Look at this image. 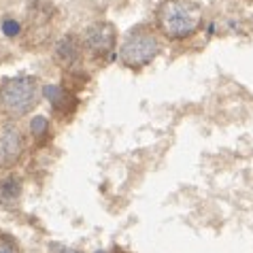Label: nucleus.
<instances>
[{"label":"nucleus","mask_w":253,"mask_h":253,"mask_svg":"<svg viewBox=\"0 0 253 253\" xmlns=\"http://www.w3.org/2000/svg\"><path fill=\"white\" fill-rule=\"evenodd\" d=\"M158 26L168 39H185L202 26V6L194 0H164L158 6Z\"/></svg>","instance_id":"nucleus-1"},{"label":"nucleus","mask_w":253,"mask_h":253,"mask_svg":"<svg viewBox=\"0 0 253 253\" xmlns=\"http://www.w3.org/2000/svg\"><path fill=\"white\" fill-rule=\"evenodd\" d=\"M37 104V81L32 77H15L0 85V113L17 119L32 111Z\"/></svg>","instance_id":"nucleus-2"},{"label":"nucleus","mask_w":253,"mask_h":253,"mask_svg":"<svg viewBox=\"0 0 253 253\" xmlns=\"http://www.w3.org/2000/svg\"><path fill=\"white\" fill-rule=\"evenodd\" d=\"M158 51H160V43L156 34L145 30V28H136L124 41L122 49H119V60L130 68H140L153 62Z\"/></svg>","instance_id":"nucleus-3"},{"label":"nucleus","mask_w":253,"mask_h":253,"mask_svg":"<svg viewBox=\"0 0 253 253\" xmlns=\"http://www.w3.org/2000/svg\"><path fill=\"white\" fill-rule=\"evenodd\" d=\"M83 45L94 55H109L115 49V28L109 22H96L83 34Z\"/></svg>","instance_id":"nucleus-4"},{"label":"nucleus","mask_w":253,"mask_h":253,"mask_svg":"<svg viewBox=\"0 0 253 253\" xmlns=\"http://www.w3.org/2000/svg\"><path fill=\"white\" fill-rule=\"evenodd\" d=\"M24 153V136L15 126H4L0 132V166L11 168L15 166Z\"/></svg>","instance_id":"nucleus-5"},{"label":"nucleus","mask_w":253,"mask_h":253,"mask_svg":"<svg viewBox=\"0 0 253 253\" xmlns=\"http://www.w3.org/2000/svg\"><path fill=\"white\" fill-rule=\"evenodd\" d=\"M43 94L45 98L49 100V104H51V109L55 111L58 115L66 117L75 111L77 107V100L70 89H66L64 85H45L43 87Z\"/></svg>","instance_id":"nucleus-6"},{"label":"nucleus","mask_w":253,"mask_h":253,"mask_svg":"<svg viewBox=\"0 0 253 253\" xmlns=\"http://www.w3.org/2000/svg\"><path fill=\"white\" fill-rule=\"evenodd\" d=\"M79 53H81V43L75 34H66L62 37L58 43H55V49H53V58L58 62L60 66H73L77 60H79Z\"/></svg>","instance_id":"nucleus-7"},{"label":"nucleus","mask_w":253,"mask_h":253,"mask_svg":"<svg viewBox=\"0 0 253 253\" xmlns=\"http://www.w3.org/2000/svg\"><path fill=\"white\" fill-rule=\"evenodd\" d=\"M53 4L51 0H34L28 9V15H26V22H28V30H41L45 28L53 17Z\"/></svg>","instance_id":"nucleus-8"},{"label":"nucleus","mask_w":253,"mask_h":253,"mask_svg":"<svg viewBox=\"0 0 253 253\" xmlns=\"http://www.w3.org/2000/svg\"><path fill=\"white\" fill-rule=\"evenodd\" d=\"M19 192H22V183H19V179L11 177L0 183V202H4V205H11V202H15L19 198Z\"/></svg>","instance_id":"nucleus-9"},{"label":"nucleus","mask_w":253,"mask_h":253,"mask_svg":"<svg viewBox=\"0 0 253 253\" xmlns=\"http://www.w3.org/2000/svg\"><path fill=\"white\" fill-rule=\"evenodd\" d=\"M30 132H32V136L37 138L39 143H43V140L49 136V119L43 117V115L32 117V122H30Z\"/></svg>","instance_id":"nucleus-10"},{"label":"nucleus","mask_w":253,"mask_h":253,"mask_svg":"<svg viewBox=\"0 0 253 253\" xmlns=\"http://www.w3.org/2000/svg\"><path fill=\"white\" fill-rule=\"evenodd\" d=\"M2 32L6 34V37H17L19 32H22V26H19V22H15L13 17H6L4 22H2Z\"/></svg>","instance_id":"nucleus-11"},{"label":"nucleus","mask_w":253,"mask_h":253,"mask_svg":"<svg viewBox=\"0 0 253 253\" xmlns=\"http://www.w3.org/2000/svg\"><path fill=\"white\" fill-rule=\"evenodd\" d=\"M0 253H19L15 241L6 234H0Z\"/></svg>","instance_id":"nucleus-12"},{"label":"nucleus","mask_w":253,"mask_h":253,"mask_svg":"<svg viewBox=\"0 0 253 253\" xmlns=\"http://www.w3.org/2000/svg\"><path fill=\"white\" fill-rule=\"evenodd\" d=\"M58 253H79L77 249H64V247H58Z\"/></svg>","instance_id":"nucleus-13"},{"label":"nucleus","mask_w":253,"mask_h":253,"mask_svg":"<svg viewBox=\"0 0 253 253\" xmlns=\"http://www.w3.org/2000/svg\"><path fill=\"white\" fill-rule=\"evenodd\" d=\"M96 253H107V251H96Z\"/></svg>","instance_id":"nucleus-14"}]
</instances>
